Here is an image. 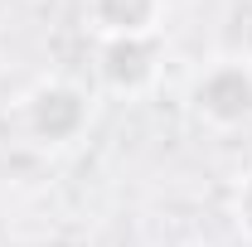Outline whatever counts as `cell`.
I'll return each mask as SVG.
<instances>
[{
  "mask_svg": "<svg viewBox=\"0 0 252 247\" xmlns=\"http://www.w3.org/2000/svg\"><path fill=\"white\" fill-rule=\"evenodd\" d=\"M189 112L214 131H243L252 126V59L228 54V59L204 63L189 78Z\"/></svg>",
  "mask_w": 252,
  "mask_h": 247,
  "instance_id": "6da1fadb",
  "label": "cell"
},
{
  "mask_svg": "<svg viewBox=\"0 0 252 247\" xmlns=\"http://www.w3.org/2000/svg\"><path fill=\"white\" fill-rule=\"evenodd\" d=\"M88 122H93V102L68 78H39L30 93L20 97V126L44 151H63V146L83 141Z\"/></svg>",
  "mask_w": 252,
  "mask_h": 247,
  "instance_id": "7a4b0ae2",
  "label": "cell"
},
{
  "mask_svg": "<svg viewBox=\"0 0 252 247\" xmlns=\"http://www.w3.org/2000/svg\"><path fill=\"white\" fill-rule=\"evenodd\" d=\"M97 78L117 97H141L160 78V34L141 39H102L97 49Z\"/></svg>",
  "mask_w": 252,
  "mask_h": 247,
  "instance_id": "3957f363",
  "label": "cell"
},
{
  "mask_svg": "<svg viewBox=\"0 0 252 247\" xmlns=\"http://www.w3.org/2000/svg\"><path fill=\"white\" fill-rule=\"evenodd\" d=\"M83 10L97 39L160 34V20H165V0H83Z\"/></svg>",
  "mask_w": 252,
  "mask_h": 247,
  "instance_id": "277c9868",
  "label": "cell"
},
{
  "mask_svg": "<svg viewBox=\"0 0 252 247\" xmlns=\"http://www.w3.org/2000/svg\"><path fill=\"white\" fill-rule=\"evenodd\" d=\"M233 218H238V228L252 238V170L238 180V194H233Z\"/></svg>",
  "mask_w": 252,
  "mask_h": 247,
  "instance_id": "5b68a950",
  "label": "cell"
}]
</instances>
